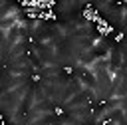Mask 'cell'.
Returning a JSON list of instances; mask_svg holds the SVG:
<instances>
[{"mask_svg": "<svg viewBox=\"0 0 127 125\" xmlns=\"http://www.w3.org/2000/svg\"><path fill=\"white\" fill-rule=\"evenodd\" d=\"M79 65L81 67H93L97 62V52L95 50H87V52H79Z\"/></svg>", "mask_w": 127, "mask_h": 125, "instance_id": "1", "label": "cell"}, {"mask_svg": "<svg viewBox=\"0 0 127 125\" xmlns=\"http://www.w3.org/2000/svg\"><path fill=\"white\" fill-rule=\"evenodd\" d=\"M0 60H2V52H0Z\"/></svg>", "mask_w": 127, "mask_h": 125, "instance_id": "4", "label": "cell"}, {"mask_svg": "<svg viewBox=\"0 0 127 125\" xmlns=\"http://www.w3.org/2000/svg\"><path fill=\"white\" fill-rule=\"evenodd\" d=\"M10 48H8V40H6V32L4 30H0V52H2V56H6V52H8Z\"/></svg>", "mask_w": 127, "mask_h": 125, "instance_id": "3", "label": "cell"}, {"mask_svg": "<svg viewBox=\"0 0 127 125\" xmlns=\"http://www.w3.org/2000/svg\"><path fill=\"white\" fill-rule=\"evenodd\" d=\"M16 24H20V18H18L16 14H12V16H4V18H0V30H4V32H8L10 28H14Z\"/></svg>", "mask_w": 127, "mask_h": 125, "instance_id": "2", "label": "cell"}, {"mask_svg": "<svg viewBox=\"0 0 127 125\" xmlns=\"http://www.w3.org/2000/svg\"><path fill=\"white\" fill-rule=\"evenodd\" d=\"M107 125H115V123H107Z\"/></svg>", "mask_w": 127, "mask_h": 125, "instance_id": "5", "label": "cell"}]
</instances>
